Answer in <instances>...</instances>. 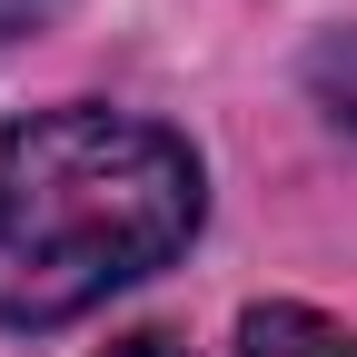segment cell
<instances>
[{"instance_id":"cell-1","label":"cell","mask_w":357,"mask_h":357,"mask_svg":"<svg viewBox=\"0 0 357 357\" xmlns=\"http://www.w3.org/2000/svg\"><path fill=\"white\" fill-rule=\"evenodd\" d=\"M189 139L129 109H30L0 129V328H70L199 238Z\"/></svg>"},{"instance_id":"cell-2","label":"cell","mask_w":357,"mask_h":357,"mask_svg":"<svg viewBox=\"0 0 357 357\" xmlns=\"http://www.w3.org/2000/svg\"><path fill=\"white\" fill-rule=\"evenodd\" d=\"M238 357H357V328L328 318V307H298V298H268L238 318Z\"/></svg>"},{"instance_id":"cell-4","label":"cell","mask_w":357,"mask_h":357,"mask_svg":"<svg viewBox=\"0 0 357 357\" xmlns=\"http://www.w3.org/2000/svg\"><path fill=\"white\" fill-rule=\"evenodd\" d=\"M109 357H189V347H169V337H129V347H109Z\"/></svg>"},{"instance_id":"cell-3","label":"cell","mask_w":357,"mask_h":357,"mask_svg":"<svg viewBox=\"0 0 357 357\" xmlns=\"http://www.w3.org/2000/svg\"><path fill=\"white\" fill-rule=\"evenodd\" d=\"M60 0H0V40H20V30H40Z\"/></svg>"}]
</instances>
